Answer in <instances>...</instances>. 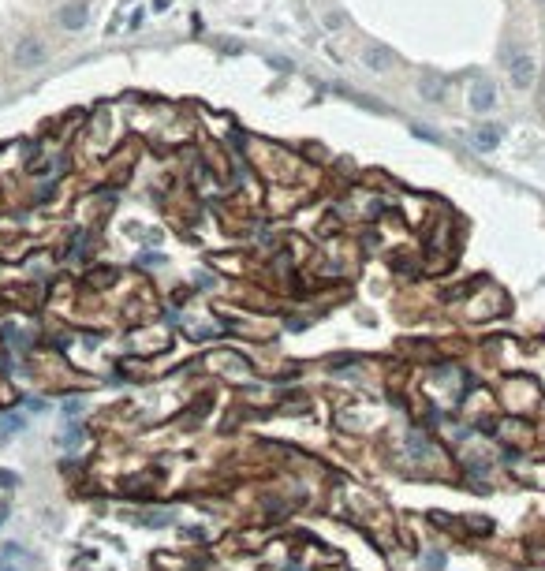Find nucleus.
<instances>
[{
    "label": "nucleus",
    "mask_w": 545,
    "mask_h": 571,
    "mask_svg": "<svg viewBox=\"0 0 545 571\" xmlns=\"http://www.w3.org/2000/svg\"><path fill=\"white\" fill-rule=\"evenodd\" d=\"M12 60H15V68L30 71V68H41V64L49 60V52H45V41L41 38H19V41H15Z\"/></svg>",
    "instance_id": "nucleus-1"
},
{
    "label": "nucleus",
    "mask_w": 545,
    "mask_h": 571,
    "mask_svg": "<svg viewBox=\"0 0 545 571\" xmlns=\"http://www.w3.org/2000/svg\"><path fill=\"white\" fill-rule=\"evenodd\" d=\"M508 75H512L515 90H530L534 86V60H530V52H512V57H508Z\"/></svg>",
    "instance_id": "nucleus-2"
},
{
    "label": "nucleus",
    "mask_w": 545,
    "mask_h": 571,
    "mask_svg": "<svg viewBox=\"0 0 545 571\" xmlns=\"http://www.w3.org/2000/svg\"><path fill=\"white\" fill-rule=\"evenodd\" d=\"M57 19H60L64 30H82V26L90 23V12H86V4H64L57 12Z\"/></svg>",
    "instance_id": "nucleus-3"
},
{
    "label": "nucleus",
    "mask_w": 545,
    "mask_h": 571,
    "mask_svg": "<svg viewBox=\"0 0 545 571\" xmlns=\"http://www.w3.org/2000/svg\"><path fill=\"white\" fill-rule=\"evenodd\" d=\"M493 101H497L493 82H475V86H470V108H475V113H489Z\"/></svg>",
    "instance_id": "nucleus-4"
},
{
    "label": "nucleus",
    "mask_w": 545,
    "mask_h": 571,
    "mask_svg": "<svg viewBox=\"0 0 545 571\" xmlns=\"http://www.w3.org/2000/svg\"><path fill=\"white\" fill-rule=\"evenodd\" d=\"M363 64H366L370 71H389V68H392V52L385 49V45H374V49L363 52Z\"/></svg>",
    "instance_id": "nucleus-5"
},
{
    "label": "nucleus",
    "mask_w": 545,
    "mask_h": 571,
    "mask_svg": "<svg viewBox=\"0 0 545 571\" xmlns=\"http://www.w3.org/2000/svg\"><path fill=\"white\" fill-rule=\"evenodd\" d=\"M497 146H501V131H497V127H478V131H475V150L493 153Z\"/></svg>",
    "instance_id": "nucleus-6"
},
{
    "label": "nucleus",
    "mask_w": 545,
    "mask_h": 571,
    "mask_svg": "<svg viewBox=\"0 0 545 571\" xmlns=\"http://www.w3.org/2000/svg\"><path fill=\"white\" fill-rule=\"evenodd\" d=\"M131 523H142V527H169L172 512H135Z\"/></svg>",
    "instance_id": "nucleus-7"
},
{
    "label": "nucleus",
    "mask_w": 545,
    "mask_h": 571,
    "mask_svg": "<svg viewBox=\"0 0 545 571\" xmlns=\"http://www.w3.org/2000/svg\"><path fill=\"white\" fill-rule=\"evenodd\" d=\"M419 94L426 97V101H441V97H445V82H441L437 75H426V79L419 82Z\"/></svg>",
    "instance_id": "nucleus-8"
},
{
    "label": "nucleus",
    "mask_w": 545,
    "mask_h": 571,
    "mask_svg": "<svg viewBox=\"0 0 545 571\" xmlns=\"http://www.w3.org/2000/svg\"><path fill=\"white\" fill-rule=\"evenodd\" d=\"M116 280V273L113 269H101V273H90V284H94V288H108V284Z\"/></svg>",
    "instance_id": "nucleus-9"
},
{
    "label": "nucleus",
    "mask_w": 545,
    "mask_h": 571,
    "mask_svg": "<svg viewBox=\"0 0 545 571\" xmlns=\"http://www.w3.org/2000/svg\"><path fill=\"white\" fill-rule=\"evenodd\" d=\"M15 429H23V418L19 414H4L0 418V434H15Z\"/></svg>",
    "instance_id": "nucleus-10"
},
{
    "label": "nucleus",
    "mask_w": 545,
    "mask_h": 571,
    "mask_svg": "<svg viewBox=\"0 0 545 571\" xmlns=\"http://www.w3.org/2000/svg\"><path fill=\"white\" fill-rule=\"evenodd\" d=\"M411 448H414V456H426V452H430V445H426V437H419V434H414V437H411Z\"/></svg>",
    "instance_id": "nucleus-11"
},
{
    "label": "nucleus",
    "mask_w": 545,
    "mask_h": 571,
    "mask_svg": "<svg viewBox=\"0 0 545 571\" xmlns=\"http://www.w3.org/2000/svg\"><path fill=\"white\" fill-rule=\"evenodd\" d=\"M79 411H82L79 400H68V403H64V414H68V418H79Z\"/></svg>",
    "instance_id": "nucleus-12"
},
{
    "label": "nucleus",
    "mask_w": 545,
    "mask_h": 571,
    "mask_svg": "<svg viewBox=\"0 0 545 571\" xmlns=\"http://www.w3.org/2000/svg\"><path fill=\"white\" fill-rule=\"evenodd\" d=\"M325 26H329V30H336V26H344V15H340V12H329V15H325Z\"/></svg>",
    "instance_id": "nucleus-13"
},
{
    "label": "nucleus",
    "mask_w": 545,
    "mask_h": 571,
    "mask_svg": "<svg viewBox=\"0 0 545 571\" xmlns=\"http://www.w3.org/2000/svg\"><path fill=\"white\" fill-rule=\"evenodd\" d=\"M79 445H82V434H79V429H71V434L64 437V448H79Z\"/></svg>",
    "instance_id": "nucleus-14"
},
{
    "label": "nucleus",
    "mask_w": 545,
    "mask_h": 571,
    "mask_svg": "<svg viewBox=\"0 0 545 571\" xmlns=\"http://www.w3.org/2000/svg\"><path fill=\"white\" fill-rule=\"evenodd\" d=\"M470 523V527H475V534H489V527H493V523H489V519H467Z\"/></svg>",
    "instance_id": "nucleus-15"
},
{
    "label": "nucleus",
    "mask_w": 545,
    "mask_h": 571,
    "mask_svg": "<svg viewBox=\"0 0 545 571\" xmlns=\"http://www.w3.org/2000/svg\"><path fill=\"white\" fill-rule=\"evenodd\" d=\"M164 254H142V265H161Z\"/></svg>",
    "instance_id": "nucleus-16"
},
{
    "label": "nucleus",
    "mask_w": 545,
    "mask_h": 571,
    "mask_svg": "<svg viewBox=\"0 0 545 571\" xmlns=\"http://www.w3.org/2000/svg\"><path fill=\"white\" fill-rule=\"evenodd\" d=\"M414 135H419V138H426V142H437V135L426 131V127H414Z\"/></svg>",
    "instance_id": "nucleus-17"
},
{
    "label": "nucleus",
    "mask_w": 545,
    "mask_h": 571,
    "mask_svg": "<svg viewBox=\"0 0 545 571\" xmlns=\"http://www.w3.org/2000/svg\"><path fill=\"white\" fill-rule=\"evenodd\" d=\"M8 519V508H0V523H4Z\"/></svg>",
    "instance_id": "nucleus-18"
}]
</instances>
